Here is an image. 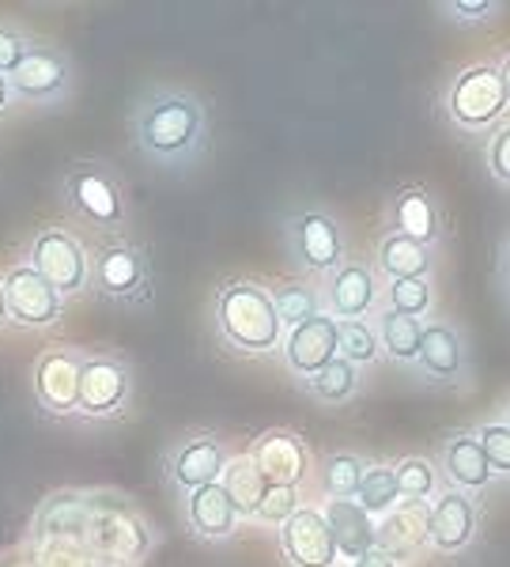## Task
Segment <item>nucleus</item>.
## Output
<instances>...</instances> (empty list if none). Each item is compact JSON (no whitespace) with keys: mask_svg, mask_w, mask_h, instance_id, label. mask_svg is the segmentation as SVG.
I'll return each instance as SVG.
<instances>
[{"mask_svg":"<svg viewBox=\"0 0 510 567\" xmlns=\"http://www.w3.org/2000/svg\"><path fill=\"white\" fill-rule=\"evenodd\" d=\"M485 163H488V175L499 182V186H510V125H499L491 133L488 148H485Z\"/></svg>","mask_w":510,"mask_h":567,"instance_id":"f704fd0d","label":"nucleus"},{"mask_svg":"<svg viewBox=\"0 0 510 567\" xmlns=\"http://www.w3.org/2000/svg\"><path fill=\"white\" fill-rule=\"evenodd\" d=\"M8 315L23 326H50L61 315V291L34 269H12L4 277Z\"/></svg>","mask_w":510,"mask_h":567,"instance_id":"9d476101","label":"nucleus"},{"mask_svg":"<svg viewBox=\"0 0 510 567\" xmlns=\"http://www.w3.org/2000/svg\"><path fill=\"white\" fill-rule=\"evenodd\" d=\"M227 470V458H223V446L216 443L212 435H194L170 454V481L178 488H186L189 496L208 484H220Z\"/></svg>","mask_w":510,"mask_h":567,"instance_id":"f8f14e48","label":"nucleus"},{"mask_svg":"<svg viewBox=\"0 0 510 567\" xmlns=\"http://www.w3.org/2000/svg\"><path fill=\"white\" fill-rule=\"evenodd\" d=\"M27 42L15 31H0V76H12L20 69V61L27 58Z\"/></svg>","mask_w":510,"mask_h":567,"instance_id":"4c0bfd02","label":"nucleus"},{"mask_svg":"<svg viewBox=\"0 0 510 567\" xmlns=\"http://www.w3.org/2000/svg\"><path fill=\"white\" fill-rule=\"evenodd\" d=\"M295 511H299V492L295 488H269L266 499H261V507H258V518L261 523L284 526Z\"/></svg>","mask_w":510,"mask_h":567,"instance_id":"c9c22d12","label":"nucleus"},{"mask_svg":"<svg viewBox=\"0 0 510 567\" xmlns=\"http://www.w3.org/2000/svg\"><path fill=\"white\" fill-rule=\"evenodd\" d=\"M322 515L333 529V542H336V553L341 556H348V560L355 564L360 556L375 553L378 526L371 523V515L360 507V499H330Z\"/></svg>","mask_w":510,"mask_h":567,"instance_id":"6ab92c4d","label":"nucleus"},{"mask_svg":"<svg viewBox=\"0 0 510 567\" xmlns=\"http://www.w3.org/2000/svg\"><path fill=\"white\" fill-rule=\"evenodd\" d=\"M280 545H284V556L295 567H333L336 564V542L333 529L325 523L322 511L303 507L280 526Z\"/></svg>","mask_w":510,"mask_h":567,"instance_id":"423d86ee","label":"nucleus"},{"mask_svg":"<svg viewBox=\"0 0 510 567\" xmlns=\"http://www.w3.org/2000/svg\"><path fill=\"white\" fill-rule=\"evenodd\" d=\"M288 363L291 371L314 379L318 371H325L333 360H341V322L333 315H318L306 326L291 329L288 333Z\"/></svg>","mask_w":510,"mask_h":567,"instance_id":"1a4fd4ad","label":"nucleus"},{"mask_svg":"<svg viewBox=\"0 0 510 567\" xmlns=\"http://www.w3.org/2000/svg\"><path fill=\"white\" fill-rule=\"evenodd\" d=\"M420 545L427 542V507L424 503H405V507H394L386 515V526L378 529V553H386L389 560H408V556L420 553Z\"/></svg>","mask_w":510,"mask_h":567,"instance_id":"4be33fe9","label":"nucleus"},{"mask_svg":"<svg viewBox=\"0 0 510 567\" xmlns=\"http://www.w3.org/2000/svg\"><path fill=\"white\" fill-rule=\"evenodd\" d=\"M363 473H367V465L355 458V454H333V458L325 462V492H330V499L360 496Z\"/></svg>","mask_w":510,"mask_h":567,"instance_id":"c756f323","label":"nucleus"},{"mask_svg":"<svg viewBox=\"0 0 510 567\" xmlns=\"http://www.w3.org/2000/svg\"><path fill=\"white\" fill-rule=\"evenodd\" d=\"M507 427H510V409H507Z\"/></svg>","mask_w":510,"mask_h":567,"instance_id":"c03bdc74","label":"nucleus"},{"mask_svg":"<svg viewBox=\"0 0 510 567\" xmlns=\"http://www.w3.org/2000/svg\"><path fill=\"white\" fill-rule=\"evenodd\" d=\"M8 318V296H4V284H0V322Z\"/></svg>","mask_w":510,"mask_h":567,"instance_id":"37998d69","label":"nucleus"},{"mask_svg":"<svg viewBox=\"0 0 510 567\" xmlns=\"http://www.w3.org/2000/svg\"><path fill=\"white\" fill-rule=\"evenodd\" d=\"M443 8H450V16L458 23H485L503 4H496V0H458V4H443Z\"/></svg>","mask_w":510,"mask_h":567,"instance_id":"e433bc0d","label":"nucleus"},{"mask_svg":"<svg viewBox=\"0 0 510 567\" xmlns=\"http://www.w3.org/2000/svg\"><path fill=\"white\" fill-rule=\"evenodd\" d=\"M223 488H227V496H231L235 511H239V518L242 515L258 518V507H261V499H266L269 484L261 477L253 458H235V462H227V470H223Z\"/></svg>","mask_w":510,"mask_h":567,"instance_id":"393cba45","label":"nucleus"},{"mask_svg":"<svg viewBox=\"0 0 510 567\" xmlns=\"http://www.w3.org/2000/svg\"><path fill=\"white\" fill-rule=\"evenodd\" d=\"M65 194L72 205L80 208L87 219H95V224L103 227H117L122 224V194H117L114 178L106 175V171H98L95 163H76V167L65 175Z\"/></svg>","mask_w":510,"mask_h":567,"instance_id":"6e6552de","label":"nucleus"},{"mask_svg":"<svg viewBox=\"0 0 510 567\" xmlns=\"http://www.w3.org/2000/svg\"><path fill=\"white\" fill-rule=\"evenodd\" d=\"M8 95H12V84H8V76H0V110H4Z\"/></svg>","mask_w":510,"mask_h":567,"instance_id":"79ce46f5","label":"nucleus"},{"mask_svg":"<svg viewBox=\"0 0 510 567\" xmlns=\"http://www.w3.org/2000/svg\"><path fill=\"white\" fill-rule=\"evenodd\" d=\"M253 462L269 488H295L306 473V451L295 435L288 432H266L253 443Z\"/></svg>","mask_w":510,"mask_h":567,"instance_id":"dca6fc26","label":"nucleus"},{"mask_svg":"<svg viewBox=\"0 0 510 567\" xmlns=\"http://www.w3.org/2000/svg\"><path fill=\"white\" fill-rule=\"evenodd\" d=\"M311 382V393L314 398H322V401H330V405H341V401H348L355 386H360V371H355V363H348L341 355V360H333L325 371H318L314 379H306Z\"/></svg>","mask_w":510,"mask_h":567,"instance_id":"c85d7f7f","label":"nucleus"},{"mask_svg":"<svg viewBox=\"0 0 510 567\" xmlns=\"http://www.w3.org/2000/svg\"><path fill=\"white\" fill-rule=\"evenodd\" d=\"M360 507L367 511L371 518L375 515H389L397 507L400 492H397V473L394 465H367L363 473V484H360Z\"/></svg>","mask_w":510,"mask_h":567,"instance_id":"cd10ccee","label":"nucleus"},{"mask_svg":"<svg viewBox=\"0 0 510 567\" xmlns=\"http://www.w3.org/2000/svg\"><path fill=\"white\" fill-rule=\"evenodd\" d=\"M439 462H443V473L450 481V488L458 492H485L496 470L488 465V454L480 446V439L472 432H458L443 443L439 451Z\"/></svg>","mask_w":510,"mask_h":567,"instance_id":"4468645a","label":"nucleus"},{"mask_svg":"<svg viewBox=\"0 0 510 567\" xmlns=\"http://www.w3.org/2000/svg\"><path fill=\"white\" fill-rule=\"evenodd\" d=\"M272 303H277L280 322L291 326V329L306 326L311 318L322 315V299H318V291L311 288V284H303V280L280 284L277 296H272Z\"/></svg>","mask_w":510,"mask_h":567,"instance_id":"bb28decb","label":"nucleus"},{"mask_svg":"<svg viewBox=\"0 0 510 567\" xmlns=\"http://www.w3.org/2000/svg\"><path fill=\"white\" fill-rule=\"evenodd\" d=\"M420 371L424 379L439 382V386H454L466 374V344H461L458 329L446 322H427L420 341Z\"/></svg>","mask_w":510,"mask_h":567,"instance_id":"2eb2a0df","label":"nucleus"},{"mask_svg":"<svg viewBox=\"0 0 510 567\" xmlns=\"http://www.w3.org/2000/svg\"><path fill=\"white\" fill-rule=\"evenodd\" d=\"M389 216H394V231L408 235V239L435 246L443 235V213L439 200L427 186H400L394 200H389Z\"/></svg>","mask_w":510,"mask_h":567,"instance_id":"ddd939ff","label":"nucleus"},{"mask_svg":"<svg viewBox=\"0 0 510 567\" xmlns=\"http://www.w3.org/2000/svg\"><path fill=\"white\" fill-rule=\"evenodd\" d=\"M394 473H397V492H400V499H405V503H427V499H431V492H435V484H439L431 462H424V458L397 462Z\"/></svg>","mask_w":510,"mask_h":567,"instance_id":"7c9ffc66","label":"nucleus"},{"mask_svg":"<svg viewBox=\"0 0 510 567\" xmlns=\"http://www.w3.org/2000/svg\"><path fill=\"white\" fill-rule=\"evenodd\" d=\"M499 80H503V91H507V106H510V53L499 61Z\"/></svg>","mask_w":510,"mask_h":567,"instance_id":"a19ab883","label":"nucleus"},{"mask_svg":"<svg viewBox=\"0 0 510 567\" xmlns=\"http://www.w3.org/2000/svg\"><path fill=\"white\" fill-rule=\"evenodd\" d=\"M477 534V507L466 492L450 488L427 507V542L439 553H461Z\"/></svg>","mask_w":510,"mask_h":567,"instance_id":"9b49d317","label":"nucleus"},{"mask_svg":"<svg viewBox=\"0 0 510 567\" xmlns=\"http://www.w3.org/2000/svg\"><path fill=\"white\" fill-rule=\"evenodd\" d=\"M95 284L114 299H140L148 288V269L144 258L125 243L103 246L95 258Z\"/></svg>","mask_w":510,"mask_h":567,"instance_id":"a211bd4d","label":"nucleus"},{"mask_svg":"<svg viewBox=\"0 0 510 567\" xmlns=\"http://www.w3.org/2000/svg\"><path fill=\"white\" fill-rule=\"evenodd\" d=\"M378 299V280L367 265H341L330 280V310L341 322H360Z\"/></svg>","mask_w":510,"mask_h":567,"instance_id":"aec40b11","label":"nucleus"},{"mask_svg":"<svg viewBox=\"0 0 510 567\" xmlns=\"http://www.w3.org/2000/svg\"><path fill=\"white\" fill-rule=\"evenodd\" d=\"M8 84L23 99H39V103L42 99H58L69 87V65L50 50H31L20 61V69L8 76Z\"/></svg>","mask_w":510,"mask_h":567,"instance_id":"412c9836","label":"nucleus"},{"mask_svg":"<svg viewBox=\"0 0 510 567\" xmlns=\"http://www.w3.org/2000/svg\"><path fill=\"white\" fill-rule=\"evenodd\" d=\"M80 368H84V360H76L69 352L42 355L39 371H34V390H39L42 409H50V413L80 409Z\"/></svg>","mask_w":510,"mask_h":567,"instance_id":"f3484780","label":"nucleus"},{"mask_svg":"<svg viewBox=\"0 0 510 567\" xmlns=\"http://www.w3.org/2000/svg\"><path fill=\"white\" fill-rule=\"evenodd\" d=\"M477 439H480V446H485L491 470L510 477V427L507 424H488V427H480Z\"/></svg>","mask_w":510,"mask_h":567,"instance_id":"72a5a7b5","label":"nucleus"},{"mask_svg":"<svg viewBox=\"0 0 510 567\" xmlns=\"http://www.w3.org/2000/svg\"><path fill=\"white\" fill-rule=\"evenodd\" d=\"M31 269L39 272L61 291V296H72V291H84L87 284V258L84 246H80L72 235L65 231H42L31 246Z\"/></svg>","mask_w":510,"mask_h":567,"instance_id":"39448f33","label":"nucleus"},{"mask_svg":"<svg viewBox=\"0 0 510 567\" xmlns=\"http://www.w3.org/2000/svg\"><path fill=\"white\" fill-rule=\"evenodd\" d=\"M288 243L306 272H336L344 265V235L325 213H299L288 224Z\"/></svg>","mask_w":510,"mask_h":567,"instance_id":"20e7f679","label":"nucleus"},{"mask_svg":"<svg viewBox=\"0 0 510 567\" xmlns=\"http://www.w3.org/2000/svg\"><path fill=\"white\" fill-rule=\"evenodd\" d=\"M186 515H189V526H194L200 537H212V542L216 537H227L239 526V511H235L223 484H208V488L194 492L186 503Z\"/></svg>","mask_w":510,"mask_h":567,"instance_id":"b1692460","label":"nucleus"},{"mask_svg":"<svg viewBox=\"0 0 510 567\" xmlns=\"http://www.w3.org/2000/svg\"><path fill=\"white\" fill-rule=\"evenodd\" d=\"M431 246L408 239V235L400 231H389L386 239L378 243V269L386 272V280H427V272H431Z\"/></svg>","mask_w":510,"mask_h":567,"instance_id":"5701e85b","label":"nucleus"},{"mask_svg":"<svg viewBox=\"0 0 510 567\" xmlns=\"http://www.w3.org/2000/svg\"><path fill=\"white\" fill-rule=\"evenodd\" d=\"M507 291H510V288H507Z\"/></svg>","mask_w":510,"mask_h":567,"instance_id":"a18cd8bd","label":"nucleus"},{"mask_svg":"<svg viewBox=\"0 0 510 567\" xmlns=\"http://www.w3.org/2000/svg\"><path fill=\"white\" fill-rule=\"evenodd\" d=\"M378 352H382V341H378V333L371 329L367 322H341V355L348 363H375L378 360Z\"/></svg>","mask_w":510,"mask_h":567,"instance_id":"2f4dec72","label":"nucleus"},{"mask_svg":"<svg viewBox=\"0 0 510 567\" xmlns=\"http://www.w3.org/2000/svg\"><path fill=\"white\" fill-rule=\"evenodd\" d=\"M129 401V368L111 355H91L80 368V413L111 416Z\"/></svg>","mask_w":510,"mask_h":567,"instance_id":"0eeeda50","label":"nucleus"},{"mask_svg":"<svg viewBox=\"0 0 510 567\" xmlns=\"http://www.w3.org/2000/svg\"><path fill=\"white\" fill-rule=\"evenodd\" d=\"M389 310L408 318H420L431 310V280H394L386 291Z\"/></svg>","mask_w":510,"mask_h":567,"instance_id":"473e14b6","label":"nucleus"},{"mask_svg":"<svg viewBox=\"0 0 510 567\" xmlns=\"http://www.w3.org/2000/svg\"><path fill=\"white\" fill-rule=\"evenodd\" d=\"M378 341L386 349L389 360L397 363H416L420 360V341H424V326L420 318L397 315V310H386L378 322Z\"/></svg>","mask_w":510,"mask_h":567,"instance_id":"a878e982","label":"nucleus"},{"mask_svg":"<svg viewBox=\"0 0 510 567\" xmlns=\"http://www.w3.org/2000/svg\"><path fill=\"white\" fill-rule=\"evenodd\" d=\"M446 117L461 133H485L507 114V91L499 65H466L446 87Z\"/></svg>","mask_w":510,"mask_h":567,"instance_id":"7ed1b4c3","label":"nucleus"},{"mask_svg":"<svg viewBox=\"0 0 510 567\" xmlns=\"http://www.w3.org/2000/svg\"><path fill=\"white\" fill-rule=\"evenodd\" d=\"M205 106L189 91H152L133 117L136 148L159 167H186L205 148Z\"/></svg>","mask_w":510,"mask_h":567,"instance_id":"f257e3e1","label":"nucleus"},{"mask_svg":"<svg viewBox=\"0 0 510 567\" xmlns=\"http://www.w3.org/2000/svg\"><path fill=\"white\" fill-rule=\"evenodd\" d=\"M352 567H397V564H394V560H389V556H386V553H378V548H375V553L360 556V560H355Z\"/></svg>","mask_w":510,"mask_h":567,"instance_id":"58836bf2","label":"nucleus"},{"mask_svg":"<svg viewBox=\"0 0 510 567\" xmlns=\"http://www.w3.org/2000/svg\"><path fill=\"white\" fill-rule=\"evenodd\" d=\"M216 326L242 352H272L284 329L272 296L250 280H231L216 296Z\"/></svg>","mask_w":510,"mask_h":567,"instance_id":"f03ea898","label":"nucleus"},{"mask_svg":"<svg viewBox=\"0 0 510 567\" xmlns=\"http://www.w3.org/2000/svg\"><path fill=\"white\" fill-rule=\"evenodd\" d=\"M499 280L510 288V235H507V243H503V250H499Z\"/></svg>","mask_w":510,"mask_h":567,"instance_id":"ea45409f","label":"nucleus"}]
</instances>
